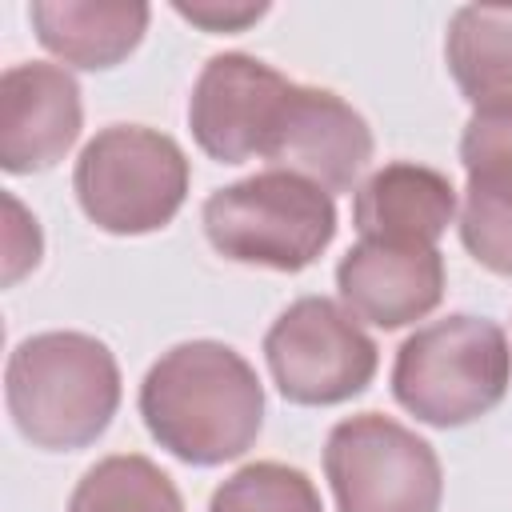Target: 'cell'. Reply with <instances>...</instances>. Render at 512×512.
Segmentation results:
<instances>
[{
  "instance_id": "cell-8",
  "label": "cell",
  "mask_w": 512,
  "mask_h": 512,
  "mask_svg": "<svg viewBox=\"0 0 512 512\" xmlns=\"http://www.w3.org/2000/svg\"><path fill=\"white\" fill-rule=\"evenodd\" d=\"M292 80L248 52L212 56L188 96V128L204 156L220 164L264 160Z\"/></svg>"
},
{
  "instance_id": "cell-2",
  "label": "cell",
  "mask_w": 512,
  "mask_h": 512,
  "mask_svg": "<svg viewBox=\"0 0 512 512\" xmlns=\"http://www.w3.org/2000/svg\"><path fill=\"white\" fill-rule=\"evenodd\" d=\"M4 400L20 436L44 452H76L104 436L120 408V368L88 332H36L4 368Z\"/></svg>"
},
{
  "instance_id": "cell-17",
  "label": "cell",
  "mask_w": 512,
  "mask_h": 512,
  "mask_svg": "<svg viewBox=\"0 0 512 512\" xmlns=\"http://www.w3.org/2000/svg\"><path fill=\"white\" fill-rule=\"evenodd\" d=\"M208 512H324L316 484L280 460H256L232 472L216 492Z\"/></svg>"
},
{
  "instance_id": "cell-7",
  "label": "cell",
  "mask_w": 512,
  "mask_h": 512,
  "mask_svg": "<svg viewBox=\"0 0 512 512\" xmlns=\"http://www.w3.org/2000/svg\"><path fill=\"white\" fill-rule=\"evenodd\" d=\"M264 360L284 400L324 408L360 396L376 376L380 352L348 308L328 296H300L272 320Z\"/></svg>"
},
{
  "instance_id": "cell-4",
  "label": "cell",
  "mask_w": 512,
  "mask_h": 512,
  "mask_svg": "<svg viewBox=\"0 0 512 512\" xmlns=\"http://www.w3.org/2000/svg\"><path fill=\"white\" fill-rule=\"evenodd\" d=\"M200 220L208 244L224 260L272 272L308 268L336 236L332 192L280 168L216 188Z\"/></svg>"
},
{
  "instance_id": "cell-18",
  "label": "cell",
  "mask_w": 512,
  "mask_h": 512,
  "mask_svg": "<svg viewBox=\"0 0 512 512\" xmlns=\"http://www.w3.org/2000/svg\"><path fill=\"white\" fill-rule=\"evenodd\" d=\"M4 208H8V236H4V284H16L28 268L40 264V228H36V216L24 212V204L8 192L4 196Z\"/></svg>"
},
{
  "instance_id": "cell-12",
  "label": "cell",
  "mask_w": 512,
  "mask_h": 512,
  "mask_svg": "<svg viewBox=\"0 0 512 512\" xmlns=\"http://www.w3.org/2000/svg\"><path fill=\"white\" fill-rule=\"evenodd\" d=\"M456 216V188L444 172L412 160L376 168L352 200V224L360 240L384 244H428L448 232Z\"/></svg>"
},
{
  "instance_id": "cell-15",
  "label": "cell",
  "mask_w": 512,
  "mask_h": 512,
  "mask_svg": "<svg viewBox=\"0 0 512 512\" xmlns=\"http://www.w3.org/2000/svg\"><path fill=\"white\" fill-rule=\"evenodd\" d=\"M460 164L468 172L460 216L512 220V100L484 104L468 116Z\"/></svg>"
},
{
  "instance_id": "cell-9",
  "label": "cell",
  "mask_w": 512,
  "mask_h": 512,
  "mask_svg": "<svg viewBox=\"0 0 512 512\" xmlns=\"http://www.w3.org/2000/svg\"><path fill=\"white\" fill-rule=\"evenodd\" d=\"M264 160L268 168L296 172L324 192H352L372 160V128L336 92L292 84Z\"/></svg>"
},
{
  "instance_id": "cell-1",
  "label": "cell",
  "mask_w": 512,
  "mask_h": 512,
  "mask_svg": "<svg viewBox=\"0 0 512 512\" xmlns=\"http://www.w3.org/2000/svg\"><path fill=\"white\" fill-rule=\"evenodd\" d=\"M140 416L152 440L176 460L212 468L256 444L264 428V388L236 348L184 340L148 368Z\"/></svg>"
},
{
  "instance_id": "cell-13",
  "label": "cell",
  "mask_w": 512,
  "mask_h": 512,
  "mask_svg": "<svg viewBox=\"0 0 512 512\" xmlns=\"http://www.w3.org/2000/svg\"><path fill=\"white\" fill-rule=\"evenodd\" d=\"M148 4L136 0H36L28 8L36 40L72 68H116L148 32Z\"/></svg>"
},
{
  "instance_id": "cell-11",
  "label": "cell",
  "mask_w": 512,
  "mask_h": 512,
  "mask_svg": "<svg viewBox=\"0 0 512 512\" xmlns=\"http://www.w3.org/2000/svg\"><path fill=\"white\" fill-rule=\"evenodd\" d=\"M336 288L356 320L404 328L444 300V256L428 244L360 240L340 256Z\"/></svg>"
},
{
  "instance_id": "cell-16",
  "label": "cell",
  "mask_w": 512,
  "mask_h": 512,
  "mask_svg": "<svg viewBox=\"0 0 512 512\" xmlns=\"http://www.w3.org/2000/svg\"><path fill=\"white\" fill-rule=\"evenodd\" d=\"M68 512H184V500L148 456H104L72 488Z\"/></svg>"
},
{
  "instance_id": "cell-5",
  "label": "cell",
  "mask_w": 512,
  "mask_h": 512,
  "mask_svg": "<svg viewBox=\"0 0 512 512\" xmlns=\"http://www.w3.org/2000/svg\"><path fill=\"white\" fill-rule=\"evenodd\" d=\"M84 216L112 236H144L184 208L188 156L184 148L144 124H112L96 132L72 172Z\"/></svg>"
},
{
  "instance_id": "cell-19",
  "label": "cell",
  "mask_w": 512,
  "mask_h": 512,
  "mask_svg": "<svg viewBox=\"0 0 512 512\" xmlns=\"http://www.w3.org/2000/svg\"><path fill=\"white\" fill-rule=\"evenodd\" d=\"M268 12V4H240V0H196V4H176V16L204 32H244Z\"/></svg>"
},
{
  "instance_id": "cell-10",
  "label": "cell",
  "mask_w": 512,
  "mask_h": 512,
  "mask_svg": "<svg viewBox=\"0 0 512 512\" xmlns=\"http://www.w3.org/2000/svg\"><path fill=\"white\" fill-rule=\"evenodd\" d=\"M84 124L80 84L60 64H12L0 76V168L44 172L68 156Z\"/></svg>"
},
{
  "instance_id": "cell-6",
  "label": "cell",
  "mask_w": 512,
  "mask_h": 512,
  "mask_svg": "<svg viewBox=\"0 0 512 512\" xmlns=\"http://www.w3.org/2000/svg\"><path fill=\"white\" fill-rule=\"evenodd\" d=\"M324 476L340 512H440V456L380 412L340 420L324 444Z\"/></svg>"
},
{
  "instance_id": "cell-14",
  "label": "cell",
  "mask_w": 512,
  "mask_h": 512,
  "mask_svg": "<svg viewBox=\"0 0 512 512\" xmlns=\"http://www.w3.org/2000/svg\"><path fill=\"white\" fill-rule=\"evenodd\" d=\"M444 60L476 108L512 100V4H464L452 12Z\"/></svg>"
},
{
  "instance_id": "cell-3",
  "label": "cell",
  "mask_w": 512,
  "mask_h": 512,
  "mask_svg": "<svg viewBox=\"0 0 512 512\" xmlns=\"http://www.w3.org/2000/svg\"><path fill=\"white\" fill-rule=\"evenodd\" d=\"M512 384V348L488 316H444L416 328L392 364V396L432 428L488 416Z\"/></svg>"
}]
</instances>
